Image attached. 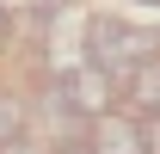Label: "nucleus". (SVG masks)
Returning <instances> with one entry per match:
<instances>
[{"label":"nucleus","instance_id":"6","mask_svg":"<svg viewBox=\"0 0 160 154\" xmlns=\"http://www.w3.org/2000/svg\"><path fill=\"white\" fill-rule=\"evenodd\" d=\"M0 25H6V19H0Z\"/></svg>","mask_w":160,"mask_h":154},{"label":"nucleus","instance_id":"3","mask_svg":"<svg viewBox=\"0 0 160 154\" xmlns=\"http://www.w3.org/2000/svg\"><path fill=\"white\" fill-rule=\"evenodd\" d=\"M19 105H12V99H0V148H6V142H12V136H19Z\"/></svg>","mask_w":160,"mask_h":154},{"label":"nucleus","instance_id":"2","mask_svg":"<svg viewBox=\"0 0 160 154\" xmlns=\"http://www.w3.org/2000/svg\"><path fill=\"white\" fill-rule=\"evenodd\" d=\"M92 154H154V142H148V123H129V117H92Z\"/></svg>","mask_w":160,"mask_h":154},{"label":"nucleus","instance_id":"5","mask_svg":"<svg viewBox=\"0 0 160 154\" xmlns=\"http://www.w3.org/2000/svg\"><path fill=\"white\" fill-rule=\"evenodd\" d=\"M68 154H92V142H74V148H68Z\"/></svg>","mask_w":160,"mask_h":154},{"label":"nucleus","instance_id":"4","mask_svg":"<svg viewBox=\"0 0 160 154\" xmlns=\"http://www.w3.org/2000/svg\"><path fill=\"white\" fill-rule=\"evenodd\" d=\"M0 154H49V148H37V142H19V136H12V142H6Z\"/></svg>","mask_w":160,"mask_h":154},{"label":"nucleus","instance_id":"1","mask_svg":"<svg viewBox=\"0 0 160 154\" xmlns=\"http://www.w3.org/2000/svg\"><path fill=\"white\" fill-rule=\"evenodd\" d=\"M86 43H92V56H86V62L105 68L111 80H129L142 62H148V37L129 31V25H117V19H99L92 31H86Z\"/></svg>","mask_w":160,"mask_h":154}]
</instances>
